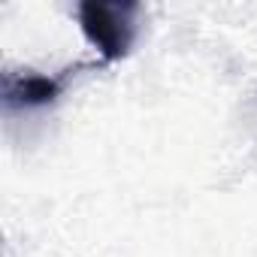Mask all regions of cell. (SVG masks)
<instances>
[{"mask_svg": "<svg viewBox=\"0 0 257 257\" xmlns=\"http://www.w3.org/2000/svg\"><path fill=\"white\" fill-rule=\"evenodd\" d=\"M76 70H64V73H34V70H22V73H4V85H0V97H4L7 109H40L55 103L64 88L67 79Z\"/></svg>", "mask_w": 257, "mask_h": 257, "instance_id": "obj_2", "label": "cell"}, {"mask_svg": "<svg viewBox=\"0 0 257 257\" xmlns=\"http://www.w3.org/2000/svg\"><path fill=\"white\" fill-rule=\"evenodd\" d=\"M137 0H82L76 7L79 28L103 61H121L131 55L137 40Z\"/></svg>", "mask_w": 257, "mask_h": 257, "instance_id": "obj_1", "label": "cell"}]
</instances>
